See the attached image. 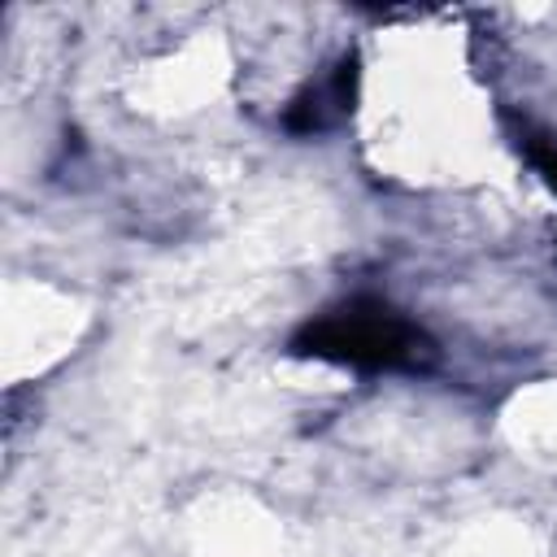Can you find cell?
<instances>
[{"label": "cell", "instance_id": "6da1fadb", "mask_svg": "<svg viewBox=\"0 0 557 557\" xmlns=\"http://www.w3.org/2000/svg\"><path fill=\"white\" fill-rule=\"evenodd\" d=\"M296 352L344 370H418L431 361V339L418 322L374 296L344 300L300 326Z\"/></svg>", "mask_w": 557, "mask_h": 557}]
</instances>
